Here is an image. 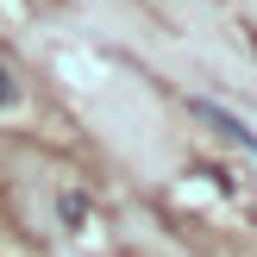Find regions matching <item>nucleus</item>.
<instances>
[{
	"mask_svg": "<svg viewBox=\"0 0 257 257\" xmlns=\"http://www.w3.org/2000/svg\"><path fill=\"white\" fill-rule=\"evenodd\" d=\"M188 113H195L201 125H213V132H220V138H232V145H245L251 157H257V132H251L245 119H238V113H226L220 100H207V94H195V100H188Z\"/></svg>",
	"mask_w": 257,
	"mask_h": 257,
	"instance_id": "nucleus-1",
	"label": "nucleus"
},
{
	"mask_svg": "<svg viewBox=\"0 0 257 257\" xmlns=\"http://www.w3.org/2000/svg\"><path fill=\"white\" fill-rule=\"evenodd\" d=\"M57 213H63V220H69V226H82V213H88V201H82V195H63V201H57Z\"/></svg>",
	"mask_w": 257,
	"mask_h": 257,
	"instance_id": "nucleus-2",
	"label": "nucleus"
},
{
	"mask_svg": "<svg viewBox=\"0 0 257 257\" xmlns=\"http://www.w3.org/2000/svg\"><path fill=\"white\" fill-rule=\"evenodd\" d=\"M13 100H19V82H13V69H7V63H0V113H7Z\"/></svg>",
	"mask_w": 257,
	"mask_h": 257,
	"instance_id": "nucleus-3",
	"label": "nucleus"
}]
</instances>
